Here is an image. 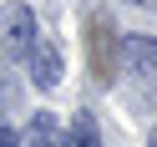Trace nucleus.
<instances>
[{
  "instance_id": "4",
  "label": "nucleus",
  "mask_w": 157,
  "mask_h": 147,
  "mask_svg": "<svg viewBox=\"0 0 157 147\" xmlns=\"http://www.w3.org/2000/svg\"><path fill=\"white\" fill-rule=\"evenodd\" d=\"M117 56H122L132 71H142V76H157V41H152V36H122Z\"/></svg>"
},
{
  "instance_id": "7",
  "label": "nucleus",
  "mask_w": 157,
  "mask_h": 147,
  "mask_svg": "<svg viewBox=\"0 0 157 147\" xmlns=\"http://www.w3.org/2000/svg\"><path fill=\"white\" fill-rule=\"evenodd\" d=\"M0 147H21V137H15L10 127H0Z\"/></svg>"
},
{
  "instance_id": "6",
  "label": "nucleus",
  "mask_w": 157,
  "mask_h": 147,
  "mask_svg": "<svg viewBox=\"0 0 157 147\" xmlns=\"http://www.w3.org/2000/svg\"><path fill=\"white\" fill-rule=\"evenodd\" d=\"M66 147H101V137H96V122H91L86 112H76L71 132H66Z\"/></svg>"
},
{
  "instance_id": "5",
  "label": "nucleus",
  "mask_w": 157,
  "mask_h": 147,
  "mask_svg": "<svg viewBox=\"0 0 157 147\" xmlns=\"http://www.w3.org/2000/svg\"><path fill=\"white\" fill-rule=\"evenodd\" d=\"M21 147H66V132H61V122H56V112H36Z\"/></svg>"
},
{
  "instance_id": "9",
  "label": "nucleus",
  "mask_w": 157,
  "mask_h": 147,
  "mask_svg": "<svg viewBox=\"0 0 157 147\" xmlns=\"http://www.w3.org/2000/svg\"><path fill=\"white\" fill-rule=\"evenodd\" d=\"M147 147H157V127H152V137H147Z\"/></svg>"
},
{
  "instance_id": "2",
  "label": "nucleus",
  "mask_w": 157,
  "mask_h": 147,
  "mask_svg": "<svg viewBox=\"0 0 157 147\" xmlns=\"http://www.w3.org/2000/svg\"><path fill=\"white\" fill-rule=\"evenodd\" d=\"M86 61H91L96 81L112 86V76H117V25H112V15H91L86 21Z\"/></svg>"
},
{
  "instance_id": "3",
  "label": "nucleus",
  "mask_w": 157,
  "mask_h": 147,
  "mask_svg": "<svg viewBox=\"0 0 157 147\" xmlns=\"http://www.w3.org/2000/svg\"><path fill=\"white\" fill-rule=\"evenodd\" d=\"M25 66H31V76H36V86H41V91H56V86H61V76H66L61 46H56L46 31L36 36V46H31V56H25Z\"/></svg>"
},
{
  "instance_id": "8",
  "label": "nucleus",
  "mask_w": 157,
  "mask_h": 147,
  "mask_svg": "<svg viewBox=\"0 0 157 147\" xmlns=\"http://www.w3.org/2000/svg\"><path fill=\"white\" fill-rule=\"evenodd\" d=\"M0 76H5V71H0ZM0 102H10V81H0Z\"/></svg>"
},
{
  "instance_id": "10",
  "label": "nucleus",
  "mask_w": 157,
  "mask_h": 147,
  "mask_svg": "<svg viewBox=\"0 0 157 147\" xmlns=\"http://www.w3.org/2000/svg\"><path fill=\"white\" fill-rule=\"evenodd\" d=\"M137 5H152V0H137Z\"/></svg>"
},
{
  "instance_id": "1",
  "label": "nucleus",
  "mask_w": 157,
  "mask_h": 147,
  "mask_svg": "<svg viewBox=\"0 0 157 147\" xmlns=\"http://www.w3.org/2000/svg\"><path fill=\"white\" fill-rule=\"evenodd\" d=\"M36 36H41V25H36L31 5H0V56L5 61H25Z\"/></svg>"
}]
</instances>
